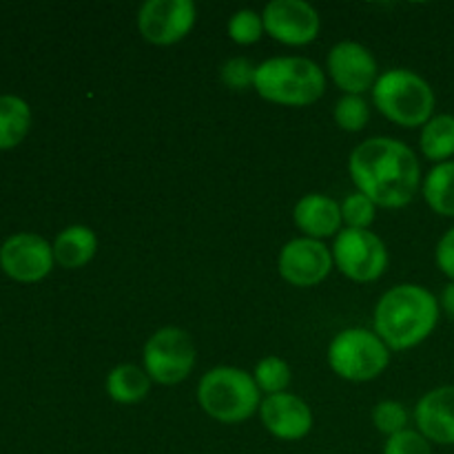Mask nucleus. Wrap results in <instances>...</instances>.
I'll return each instance as SVG.
<instances>
[{
  "label": "nucleus",
  "mask_w": 454,
  "mask_h": 454,
  "mask_svg": "<svg viewBox=\"0 0 454 454\" xmlns=\"http://www.w3.org/2000/svg\"><path fill=\"white\" fill-rule=\"evenodd\" d=\"M348 171L359 193L384 208L411 204L421 184L417 155L411 146L393 137H371L362 142L350 153Z\"/></svg>",
  "instance_id": "nucleus-1"
},
{
  "label": "nucleus",
  "mask_w": 454,
  "mask_h": 454,
  "mask_svg": "<svg viewBox=\"0 0 454 454\" xmlns=\"http://www.w3.org/2000/svg\"><path fill=\"white\" fill-rule=\"evenodd\" d=\"M439 301L417 284H399L384 293L375 309V333L390 350L415 348L437 328Z\"/></svg>",
  "instance_id": "nucleus-2"
},
{
  "label": "nucleus",
  "mask_w": 454,
  "mask_h": 454,
  "mask_svg": "<svg viewBox=\"0 0 454 454\" xmlns=\"http://www.w3.org/2000/svg\"><path fill=\"white\" fill-rule=\"evenodd\" d=\"M255 91L282 106H309L326 91L324 71L309 58H270L257 67Z\"/></svg>",
  "instance_id": "nucleus-3"
},
{
  "label": "nucleus",
  "mask_w": 454,
  "mask_h": 454,
  "mask_svg": "<svg viewBox=\"0 0 454 454\" xmlns=\"http://www.w3.org/2000/svg\"><path fill=\"white\" fill-rule=\"evenodd\" d=\"M255 380L235 366H217L200 380L198 402L208 417L222 424H242L260 411L262 399Z\"/></svg>",
  "instance_id": "nucleus-4"
},
{
  "label": "nucleus",
  "mask_w": 454,
  "mask_h": 454,
  "mask_svg": "<svg viewBox=\"0 0 454 454\" xmlns=\"http://www.w3.org/2000/svg\"><path fill=\"white\" fill-rule=\"evenodd\" d=\"M372 100H375L377 109L399 127H424L433 118V87L415 71H386L384 75L377 78L375 87H372Z\"/></svg>",
  "instance_id": "nucleus-5"
},
{
  "label": "nucleus",
  "mask_w": 454,
  "mask_h": 454,
  "mask_svg": "<svg viewBox=\"0 0 454 454\" xmlns=\"http://www.w3.org/2000/svg\"><path fill=\"white\" fill-rule=\"evenodd\" d=\"M390 364V348L366 328L341 331L328 346V366L348 381H371Z\"/></svg>",
  "instance_id": "nucleus-6"
},
{
  "label": "nucleus",
  "mask_w": 454,
  "mask_h": 454,
  "mask_svg": "<svg viewBox=\"0 0 454 454\" xmlns=\"http://www.w3.org/2000/svg\"><path fill=\"white\" fill-rule=\"evenodd\" d=\"M195 366V346L186 331L160 328L145 346V371L151 381L173 386L184 381Z\"/></svg>",
  "instance_id": "nucleus-7"
},
{
  "label": "nucleus",
  "mask_w": 454,
  "mask_h": 454,
  "mask_svg": "<svg viewBox=\"0 0 454 454\" xmlns=\"http://www.w3.org/2000/svg\"><path fill=\"white\" fill-rule=\"evenodd\" d=\"M333 260L337 269L353 282H375L388 266V248L372 231L346 229L337 233Z\"/></svg>",
  "instance_id": "nucleus-8"
},
{
  "label": "nucleus",
  "mask_w": 454,
  "mask_h": 454,
  "mask_svg": "<svg viewBox=\"0 0 454 454\" xmlns=\"http://www.w3.org/2000/svg\"><path fill=\"white\" fill-rule=\"evenodd\" d=\"M198 9L191 0H149L137 12V29L151 44H176L193 29Z\"/></svg>",
  "instance_id": "nucleus-9"
},
{
  "label": "nucleus",
  "mask_w": 454,
  "mask_h": 454,
  "mask_svg": "<svg viewBox=\"0 0 454 454\" xmlns=\"http://www.w3.org/2000/svg\"><path fill=\"white\" fill-rule=\"evenodd\" d=\"M53 247L35 233H16L0 247V266L12 279L34 284L53 269Z\"/></svg>",
  "instance_id": "nucleus-10"
},
{
  "label": "nucleus",
  "mask_w": 454,
  "mask_h": 454,
  "mask_svg": "<svg viewBox=\"0 0 454 454\" xmlns=\"http://www.w3.org/2000/svg\"><path fill=\"white\" fill-rule=\"evenodd\" d=\"M262 20L266 34L291 47L313 43L322 27L317 9L304 0H273L266 4Z\"/></svg>",
  "instance_id": "nucleus-11"
},
{
  "label": "nucleus",
  "mask_w": 454,
  "mask_h": 454,
  "mask_svg": "<svg viewBox=\"0 0 454 454\" xmlns=\"http://www.w3.org/2000/svg\"><path fill=\"white\" fill-rule=\"evenodd\" d=\"M333 262V251L326 244L313 238H297L279 253V273L293 286L310 288L328 278Z\"/></svg>",
  "instance_id": "nucleus-12"
},
{
  "label": "nucleus",
  "mask_w": 454,
  "mask_h": 454,
  "mask_svg": "<svg viewBox=\"0 0 454 454\" xmlns=\"http://www.w3.org/2000/svg\"><path fill=\"white\" fill-rule=\"evenodd\" d=\"M328 74L346 96H362L375 87L377 60L364 44L340 43L328 53Z\"/></svg>",
  "instance_id": "nucleus-13"
},
{
  "label": "nucleus",
  "mask_w": 454,
  "mask_h": 454,
  "mask_svg": "<svg viewBox=\"0 0 454 454\" xmlns=\"http://www.w3.org/2000/svg\"><path fill=\"white\" fill-rule=\"evenodd\" d=\"M260 417L264 428L282 442H300L313 428V412L309 403L291 393L266 397L260 406Z\"/></svg>",
  "instance_id": "nucleus-14"
},
{
  "label": "nucleus",
  "mask_w": 454,
  "mask_h": 454,
  "mask_svg": "<svg viewBox=\"0 0 454 454\" xmlns=\"http://www.w3.org/2000/svg\"><path fill=\"white\" fill-rule=\"evenodd\" d=\"M415 421L428 442L454 446V386H442L424 395L415 408Z\"/></svg>",
  "instance_id": "nucleus-15"
},
{
  "label": "nucleus",
  "mask_w": 454,
  "mask_h": 454,
  "mask_svg": "<svg viewBox=\"0 0 454 454\" xmlns=\"http://www.w3.org/2000/svg\"><path fill=\"white\" fill-rule=\"evenodd\" d=\"M297 229L304 231L306 238L322 239L340 233L341 226V204L322 193H309L295 204L293 211Z\"/></svg>",
  "instance_id": "nucleus-16"
},
{
  "label": "nucleus",
  "mask_w": 454,
  "mask_h": 454,
  "mask_svg": "<svg viewBox=\"0 0 454 454\" xmlns=\"http://www.w3.org/2000/svg\"><path fill=\"white\" fill-rule=\"evenodd\" d=\"M98 251V238L89 226H67L53 242V257L65 269H82Z\"/></svg>",
  "instance_id": "nucleus-17"
},
{
  "label": "nucleus",
  "mask_w": 454,
  "mask_h": 454,
  "mask_svg": "<svg viewBox=\"0 0 454 454\" xmlns=\"http://www.w3.org/2000/svg\"><path fill=\"white\" fill-rule=\"evenodd\" d=\"M151 390V377L146 371L133 364H122L115 366L106 377V393L115 403L131 406V403L142 402Z\"/></svg>",
  "instance_id": "nucleus-18"
},
{
  "label": "nucleus",
  "mask_w": 454,
  "mask_h": 454,
  "mask_svg": "<svg viewBox=\"0 0 454 454\" xmlns=\"http://www.w3.org/2000/svg\"><path fill=\"white\" fill-rule=\"evenodd\" d=\"M31 127V109L22 98L0 96V149H13Z\"/></svg>",
  "instance_id": "nucleus-19"
},
{
  "label": "nucleus",
  "mask_w": 454,
  "mask_h": 454,
  "mask_svg": "<svg viewBox=\"0 0 454 454\" xmlns=\"http://www.w3.org/2000/svg\"><path fill=\"white\" fill-rule=\"evenodd\" d=\"M421 151L433 162L443 164L454 155V115H434L421 131Z\"/></svg>",
  "instance_id": "nucleus-20"
},
{
  "label": "nucleus",
  "mask_w": 454,
  "mask_h": 454,
  "mask_svg": "<svg viewBox=\"0 0 454 454\" xmlns=\"http://www.w3.org/2000/svg\"><path fill=\"white\" fill-rule=\"evenodd\" d=\"M424 198L434 213L454 217V162L437 164L424 182Z\"/></svg>",
  "instance_id": "nucleus-21"
},
{
  "label": "nucleus",
  "mask_w": 454,
  "mask_h": 454,
  "mask_svg": "<svg viewBox=\"0 0 454 454\" xmlns=\"http://www.w3.org/2000/svg\"><path fill=\"white\" fill-rule=\"evenodd\" d=\"M253 380H255L260 393H266L269 397L270 395H279L291 384V368H288V364L284 359L264 357L257 364Z\"/></svg>",
  "instance_id": "nucleus-22"
},
{
  "label": "nucleus",
  "mask_w": 454,
  "mask_h": 454,
  "mask_svg": "<svg viewBox=\"0 0 454 454\" xmlns=\"http://www.w3.org/2000/svg\"><path fill=\"white\" fill-rule=\"evenodd\" d=\"M264 20L257 12L253 9H239L238 13H233L229 20V35L233 43L238 44H255L257 40L264 34Z\"/></svg>",
  "instance_id": "nucleus-23"
},
{
  "label": "nucleus",
  "mask_w": 454,
  "mask_h": 454,
  "mask_svg": "<svg viewBox=\"0 0 454 454\" xmlns=\"http://www.w3.org/2000/svg\"><path fill=\"white\" fill-rule=\"evenodd\" d=\"M368 115L371 109L362 96H344L335 106V122L350 133L362 131L368 122Z\"/></svg>",
  "instance_id": "nucleus-24"
},
{
  "label": "nucleus",
  "mask_w": 454,
  "mask_h": 454,
  "mask_svg": "<svg viewBox=\"0 0 454 454\" xmlns=\"http://www.w3.org/2000/svg\"><path fill=\"white\" fill-rule=\"evenodd\" d=\"M375 202L364 193H350L341 202V220L346 222V229L366 231L375 222Z\"/></svg>",
  "instance_id": "nucleus-25"
},
{
  "label": "nucleus",
  "mask_w": 454,
  "mask_h": 454,
  "mask_svg": "<svg viewBox=\"0 0 454 454\" xmlns=\"http://www.w3.org/2000/svg\"><path fill=\"white\" fill-rule=\"evenodd\" d=\"M372 424H375L377 430L384 433L386 437H395V434L408 430V412L399 402L386 399V402L377 403L375 411H372Z\"/></svg>",
  "instance_id": "nucleus-26"
},
{
  "label": "nucleus",
  "mask_w": 454,
  "mask_h": 454,
  "mask_svg": "<svg viewBox=\"0 0 454 454\" xmlns=\"http://www.w3.org/2000/svg\"><path fill=\"white\" fill-rule=\"evenodd\" d=\"M257 67L247 58H231L222 67V82L233 91H244L248 87H255Z\"/></svg>",
  "instance_id": "nucleus-27"
},
{
  "label": "nucleus",
  "mask_w": 454,
  "mask_h": 454,
  "mask_svg": "<svg viewBox=\"0 0 454 454\" xmlns=\"http://www.w3.org/2000/svg\"><path fill=\"white\" fill-rule=\"evenodd\" d=\"M384 454H433L430 443L419 430H403V433L388 437Z\"/></svg>",
  "instance_id": "nucleus-28"
},
{
  "label": "nucleus",
  "mask_w": 454,
  "mask_h": 454,
  "mask_svg": "<svg viewBox=\"0 0 454 454\" xmlns=\"http://www.w3.org/2000/svg\"><path fill=\"white\" fill-rule=\"evenodd\" d=\"M437 266L442 269V273H446L454 282V229L448 231V233L439 239Z\"/></svg>",
  "instance_id": "nucleus-29"
},
{
  "label": "nucleus",
  "mask_w": 454,
  "mask_h": 454,
  "mask_svg": "<svg viewBox=\"0 0 454 454\" xmlns=\"http://www.w3.org/2000/svg\"><path fill=\"white\" fill-rule=\"evenodd\" d=\"M442 306L446 309V313L450 315L454 319V282L448 284L446 291H443V297H442Z\"/></svg>",
  "instance_id": "nucleus-30"
}]
</instances>
